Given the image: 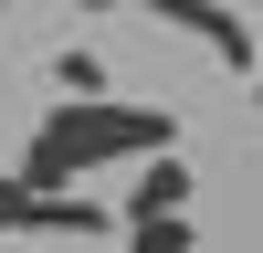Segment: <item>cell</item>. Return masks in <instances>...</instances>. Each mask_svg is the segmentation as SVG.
<instances>
[{
  "label": "cell",
  "instance_id": "cell-8",
  "mask_svg": "<svg viewBox=\"0 0 263 253\" xmlns=\"http://www.w3.org/2000/svg\"><path fill=\"white\" fill-rule=\"evenodd\" d=\"M74 11H116V0H74Z\"/></svg>",
  "mask_w": 263,
  "mask_h": 253
},
{
  "label": "cell",
  "instance_id": "cell-6",
  "mask_svg": "<svg viewBox=\"0 0 263 253\" xmlns=\"http://www.w3.org/2000/svg\"><path fill=\"white\" fill-rule=\"evenodd\" d=\"M126 232H137V253H200L190 222H126Z\"/></svg>",
  "mask_w": 263,
  "mask_h": 253
},
{
  "label": "cell",
  "instance_id": "cell-2",
  "mask_svg": "<svg viewBox=\"0 0 263 253\" xmlns=\"http://www.w3.org/2000/svg\"><path fill=\"white\" fill-rule=\"evenodd\" d=\"M137 11H158L168 32H190V42H211V53H221L232 74H263V42H253V21L232 11V0H137Z\"/></svg>",
  "mask_w": 263,
  "mask_h": 253
},
{
  "label": "cell",
  "instance_id": "cell-5",
  "mask_svg": "<svg viewBox=\"0 0 263 253\" xmlns=\"http://www.w3.org/2000/svg\"><path fill=\"white\" fill-rule=\"evenodd\" d=\"M53 84H63V105H105V63L95 53H53Z\"/></svg>",
  "mask_w": 263,
  "mask_h": 253
},
{
  "label": "cell",
  "instance_id": "cell-4",
  "mask_svg": "<svg viewBox=\"0 0 263 253\" xmlns=\"http://www.w3.org/2000/svg\"><path fill=\"white\" fill-rule=\"evenodd\" d=\"M32 232H74V243H95V232H105V211L63 190V201H32Z\"/></svg>",
  "mask_w": 263,
  "mask_h": 253
},
{
  "label": "cell",
  "instance_id": "cell-1",
  "mask_svg": "<svg viewBox=\"0 0 263 253\" xmlns=\"http://www.w3.org/2000/svg\"><path fill=\"white\" fill-rule=\"evenodd\" d=\"M168 105H53V116L32 127V148H21V190L32 201H63V179L74 169H105V158H168Z\"/></svg>",
  "mask_w": 263,
  "mask_h": 253
},
{
  "label": "cell",
  "instance_id": "cell-7",
  "mask_svg": "<svg viewBox=\"0 0 263 253\" xmlns=\"http://www.w3.org/2000/svg\"><path fill=\"white\" fill-rule=\"evenodd\" d=\"M0 232H32V190H21V169H0Z\"/></svg>",
  "mask_w": 263,
  "mask_h": 253
},
{
  "label": "cell",
  "instance_id": "cell-3",
  "mask_svg": "<svg viewBox=\"0 0 263 253\" xmlns=\"http://www.w3.org/2000/svg\"><path fill=\"white\" fill-rule=\"evenodd\" d=\"M179 211H190V169L179 158H147L126 179V222H179Z\"/></svg>",
  "mask_w": 263,
  "mask_h": 253
},
{
  "label": "cell",
  "instance_id": "cell-9",
  "mask_svg": "<svg viewBox=\"0 0 263 253\" xmlns=\"http://www.w3.org/2000/svg\"><path fill=\"white\" fill-rule=\"evenodd\" d=\"M253 95H263V74H253Z\"/></svg>",
  "mask_w": 263,
  "mask_h": 253
}]
</instances>
